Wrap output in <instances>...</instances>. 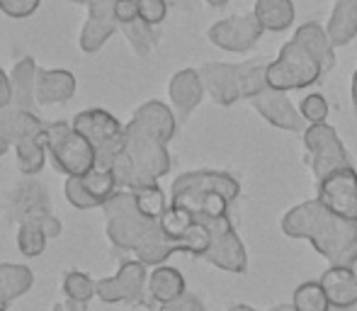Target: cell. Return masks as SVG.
I'll list each match as a JSON object with an SVG mask.
<instances>
[{"mask_svg":"<svg viewBox=\"0 0 357 311\" xmlns=\"http://www.w3.org/2000/svg\"><path fill=\"white\" fill-rule=\"evenodd\" d=\"M280 227L289 238L309 241L331 265H350L357 258V222L333 214L316 197L291 207Z\"/></svg>","mask_w":357,"mask_h":311,"instance_id":"1","label":"cell"},{"mask_svg":"<svg viewBox=\"0 0 357 311\" xmlns=\"http://www.w3.org/2000/svg\"><path fill=\"white\" fill-rule=\"evenodd\" d=\"M107 214V238L114 248L132 250L144 265H163L173 253H180L173 241L165 238L160 222L146 219L137 209L132 190H117L105 202Z\"/></svg>","mask_w":357,"mask_h":311,"instance_id":"2","label":"cell"},{"mask_svg":"<svg viewBox=\"0 0 357 311\" xmlns=\"http://www.w3.org/2000/svg\"><path fill=\"white\" fill-rule=\"evenodd\" d=\"M124 153L129 156L134 165V188L158 183L163 175L170 173V153L168 142L151 132L146 124L132 117V122L124 127Z\"/></svg>","mask_w":357,"mask_h":311,"instance_id":"3","label":"cell"},{"mask_svg":"<svg viewBox=\"0 0 357 311\" xmlns=\"http://www.w3.org/2000/svg\"><path fill=\"white\" fill-rule=\"evenodd\" d=\"M326 73H328V68L324 66V61L314 52H309L299 39L291 37L282 47V52L278 54V59H270L268 85L273 90L289 93V90L309 88Z\"/></svg>","mask_w":357,"mask_h":311,"instance_id":"4","label":"cell"},{"mask_svg":"<svg viewBox=\"0 0 357 311\" xmlns=\"http://www.w3.org/2000/svg\"><path fill=\"white\" fill-rule=\"evenodd\" d=\"M44 144H47V153L54 160V168L61 170L68 178L88 175L98 165L95 146L68 122L47 124Z\"/></svg>","mask_w":357,"mask_h":311,"instance_id":"5","label":"cell"},{"mask_svg":"<svg viewBox=\"0 0 357 311\" xmlns=\"http://www.w3.org/2000/svg\"><path fill=\"white\" fill-rule=\"evenodd\" d=\"M212 192H221L231 202H236L241 195V183L231 173H226V170H192V173H183L173 183L170 204L197 214L202 199Z\"/></svg>","mask_w":357,"mask_h":311,"instance_id":"6","label":"cell"},{"mask_svg":"<svg viewBox=\"0 0 357 311\" xmlns=\"http://www.w3.org/2000/svg\"><path fill=\"white\" fill-rule=\"evenodd\" d=\"M73 127L95 146V153H98L95 168L112 170L114 158L124 151V127L119 124V119L107 109L93 107L75 114Z\"/></svg>","mask_w":357,"mask_h":311,"instance_id":"7","label":"cell"},{"mask_svg":"<svg viewBox=\"0 0 357 311\" xmlns=\"http://www.w3.org/2000/svg\"><path fill=\"white\" fill-rule=\"evenodd\" d=\"M199 219L207 224L209 234H212V245H209L204 260L209 265H214V268L224 270V273L243 275L248 270V253H245V245L241 241V236L236 234V227L229 214Z\"/></svg>","mask_w":357,"mask_h":311,"instance_id":"8","label":"cell"},{"mask_svg":"<svg viewBox=\"0 0 357 311\" xmlns=\"http://www.w3.org/2000/svg\"><path fill=\"white\" fill-rule=\"evenodd\" d=\"M304 146L309 151V165L316 180L328 175L335 168L353 165L348 149L343 146L338 132L331 124H309L304 129Z\"/></svg>","mask_w":357,"mask_h":311,"instance_id":"9","label":"cell"},{"mask_svg":"<svg viewBox=\"0 0 357 311\" xmlns=\"http://www.w3.org/2000/svg\"><path fill=\"white\" fill-rule=\"evenodd\" d=\"M149 265L142 260H124L119 273L114 278L98 280V297L107 304H144L153 307L149 297Z\"/></svg>","mask_w":357,"mask_h":311,"instance_id":"10","label":"cell"},{"mask_svg":"<svg viewBox=\"0 0 357 311\" xmlns=\"http://www.w3.org/2000/svg\"><path fill=\"white\" fill-rule=\"evenodd\" d=\"M316 199L333 214L357 222V168H335L316 180Z\"/></svg>","mask_w":357,"mask_h":311,"instance_id":"11","label":"cell"},{"mask_svg":"<svg viewBox=\"0 0 357 311\" xmlns=\"http://www.w3.org/2000/svg\"><path fill=\"white\" fill-rule=\"evenodd\" d=\"M265 29L255 20V15H231L207 29V39L229 54H248L263 39Z\"/></svg>","mask_w":357,"mask_h":311,"instance_id":"12","label":"cell"},{"mask_svg":"<svg viewBox=\"0 0 357 311\" xmlns=\"http://www.w3.org/2000/svg\"><path fill=\"white\" fill-rule=\"evenodd\" d=\"M117 188L119 185L112 170L95 168L88 175L68 178L63 192H66V199L75 209H93V207H105V202L117 192Z\"/></svg>","mask_w":357,"mask_h":311,"instance_id":"13","label":"cell"},{"mask_svg":"<svg viewBox=\"0 0 357 311\" xmlns=\"http://www.w3.org/2000/svg\"><path fill=\"white\" fill-rule=\"evenodd\" d=\"M199 76L204 80L209 98L221 107H231L243 98V78H241V63L212 61L202 63Z\"/></svg>","mask_w":357,"mask_h":311,"instance_id":"14","label":"cell"},{"mask_svg":"<svg viewBox=\"0 0 357 311\" xmlns=\"http://www.w3.org/2000/svg\"><path fill=\"white\" fill-rule=\"evenodd\" d=\"M250 103H253L255 112L268 124L282 129V132L304 134V117H301V112L291 105V100L287 98V93H282V90L265 88Z\"/></svg>","mask_w":357,"mask_h":311,"instance_id":"15","label":"cell"},{"mask_svg":"<svg viewBox=\"0 0 357 311\" xmlns=\"http://www.w3.org/2000/svg\"><path fill=\"white\" fill-rule=\"evenodd\" d=\"M119 29V22L114 17V10L109 0H100V3L88 8V20H85L83 29H80V49L85 54H95L102 49V44L112 37Z\"/></svg>","mask_w":357,"mask_h":311,"instance_id":"16","label":"cell"},{"mask_svg":"<svg viewBox=\"0 0 357 311\" xmlns=\"http://www.w3.org/2000/svg\"><path fill=\"white\" fill-rule=\"evenodd\" d=\"M204 93H207V88H204V80L197 68H183L168 83L170 103H173V109L180 119H188L199 107Z\"/></svg>","mask_w":357,"mask_h":311,"instance_id":"17","label":"cell"},{"mask_svg":"<svg viewBox=\"0 0 357 311\" xmlns=\"http://www.w3.org/2000/svg\"><path fill=\"white\" fill-rule=\"evenodd\" d=\"M319 282L333 311H353L357 307V278L348 265H331Z\"/></svg>","mask_w":357,"mask_h":311,"instance_id":"18","label":"cell"},{"mask_svg":"<svg viewBox=\"0 0 357 311\" xmlns=\"http://www.w3.org/2000/svg\"><path fill=\"white\" fill-rule=\"evenodd\" d=\"M75 93V76L63 68H39L34 83V100L37 105H59L71 100Z\"/></svg>","mask_w":357,"mask_h":311,"instance_id":"19","label":"cell"},{"mask_svg":"<svg viewBox=\"0 0 357 311\" xmlns=\"http://www.w3.org/2000/svg\"><path fill=\"white\" fill-rule=\"evenodd\" d=\"M185 292H188V285H185V278L178 268L155 265L149 273V297L153 302V307L160 309L165 304H173Z\"/></svg>","mask_w":357,"mask_h":311,"instance_id":"20","label":"cell"},{"mask_svg":"<svg viewBox=\"0 0 357 311\" xmlns=\"http://www.w3.org/2000/svg\"><path fill=\"white\" fill-rule=\"evenodd\" d=\"M0 132L8 137L10 144H17V142H22V139L44 137L47 124H44L34 112H29V109L10 107L0 114Z\"/></svg>","mask_w":357,"mask_h":311,"instance_id":"21","label":"cell"},{"mask_svg":"<svg viewBox=\"0 0 357 311\" xmlns=\"http://www.w3.org/2000/svg\"><path fill=\"white\" fill-rule=\"evenodd\" d=\"M253 15L265 32H287L296 20V8L291 0H255Z\"/></svg>","mask_w":357,"mask_h":311,"instance_id":"22","label":"cell"},{"mask_svg":"<svg viewBox=\"0 0 357 311\" xmlns=\"http://www.w3.org/2000/svg\"><path fill=\"white\" fill-rule=\"evenodd\" d=\"M37 63L32 56H24L15 63L13 73H10V83H13V105L17 109H29L34 112V83H37Z\"/></svg>","mask_w":357,"mask_h":311,"instance_id":"23","label":"cell"},{"mask_svg":"<svg viewBox=\"0 0 357 311\" xmlns=\"http://www.w3.org/2000/svg\"><path fill=\"white\" fill-rule=\"evenodd\" d=\"M326 34L333 47H345L357 37V8L350 0H335L326 22Z\"/></svg>","mask_w":357,"mask_h":311,"instance_id":"24","label":"cell"},{"mask_svg":"<svg viewBox=\"0 0 357 311\" xmlns=\"http://www.w3.org/2000/svg\"><path fill=\"white\" fill-rule=\"evenodd\" d=\"M32 282H34V275L27 265H13V263L0 265V311H8V304L13 299L29 292Z\"/></svg>","mask_w":357,"mask_h":311,"instance_id":"25","label":"cell"},{"mask_svg":"<svg viewBox=\"0 0 357 311\" xmlns=\"http://www.w3.org/2000/svg\"><path fill=\"white\" fill-rule=\"evenodd\" d=\"M134 119H139L142 124L151 129V132L158 134L163 142L170 144V139L175 137V112L163 105L160 100H151V103H144L142 107L134 112Z\"/></svg>","mask_w":357,"mask_h":311,"instance_id":"26","label":"cell"},{"mask_svg":"<svg viewBox=\"0 0 357 311\" xmlns=\"http://www.w3.org/2000/svg\"><path fill=\"white\" fill-rule=\"evenodd\" d=\"M294 37L304 44L309 52H314L316 56L324 61V66L328 71H333L335 66V47L331 44L328 34H326V27H321L319 22H304L296 27Z\"/></svg>","mask_w":357,"mask_h":311,"instance_id":"27","label":"cell"},{"mask_svg":"<svg viewBox=\"0 0 357 311\" xmlns=\"http://www.w3.org/2000/svg\"><path fill=\"white\" fill-rule=\"evenodd\" d=\"M15 217L20 222L24 219H39L42 214H47V195H44V188L39 185H22L17 188V197H15Z\"/></svg>","mask_w":357,"mask_h":311,"instance_id":"28","label":"cell"},{"mask_svg":"<svg viewBox=\"0 0 357 311\" xmlns=\"http://www.w3.org/2000/svg\"><path fill=\"white\" fill-rule=\"evenodd\" d=\"M44 156H47V144L44 137L37 139H22L15 144V160H17V170L22 175H34L42 170Z\"/></svg>","mask_w":357,"mask_h":311,"instance_id":"29","label":"cell"},{"mask_svg":"<svg viewBox=\"0 0 357 311\" xmlns=\"http://www.w3.org/2000/svg\"><path fill=\"white\" fill-rule=\"evenodd\" d=\"M132 192H134V202H137V209L144 214L146 219L160 222V217L165 214V209L170 207V204L165 202V192L158 188V183L142 185V188L132 190Z\"/></svg>","mask_w":357,"mask_h":311,"instance_id":"30","label":"cell"},{"mask_svg":"<svg viewBox=\"0 0 357 311\" xmlns=\"http://www.w3.org/2000/svg\"><path fill=\"white\" fill-rule=\"evenodd\" d=\"M47 238L49 236L44 234L42 224H39L37 219H24V222H20L17 248L22 255H27V258H37V255H42L44 248H47Z\"/></svg>","mask_w":357,"mask_h":311,"instance_id":"31","label":"cell"},{"mask_svg":"<svg viewBox=\"0 0 357 311\" xmlns=\"http://www.w3.org/2000/svg\"><path fill=\"white\" fill-rule=\"evenodd\" d=\"M294 311H333L321 282H301L291 294Z\"/></svg>","mask_w":357,"mask_h":311,"instance_id":"32","label":"cell"},{"mask_svg":"<svg viewBox=\"0 0 357 311\" xmlns=\"http://www.w3.org/2000/svg\"><path fill=\"white\" fill-rule=\"evenodd\" d=\"M195 222H197V214H192L190 209H183V207H175V204H170V207L165 209L163 217H160V229H163L165 238L173 241V243L178 245V241L188 234V229L192 227Z\"/></svg>","mask_w":357,"mask_h":311,"instance_id":"33","label":"cell"},{"mask_svg":"<svg viewBox=\"0 0 357 311\" xmlns=\"http://www.w3.org/2000/svg\"><path fill=\"white\" fill-rule=\"evenodd\" d=\"M63 292L71 302L88 304L93 297H98V282H93L80 270H68L66 278H63Z\"/></svg>","mask_w":357,"mask_h":311,"instance_id":"34","label":"cell"},{"mask_svg":"<svg viewBox=\"0 0 357 311\" xmlns=\"http://www.w3.org/2000/svg\"><path fill=\"white\" fill-rule=\"evenodd\" d=\"M122 29L124 34H127V39H129V44H132V49L139 54V56H149L151 54V49L155 47V32H153V27L151 24H146L144 20H137V22H129V24H122Z\"/></svg>","mask_w":357,"mask_h":311,"instance_id":"35","label":"cell"},{"mask_svg":"<svg viewBox=\"0 0 357 311\" xmlns=\"http://www.w3.org/2000/svg\"><path fill=\"white\" fill-rule=\"evenodd\" d=\"M328 100L321 93H309L299 105V112L304 117V122L309 124H324L326 117H328Z\"/></svg>","mask_w":357,"mask_h":311,"instance_id":"36","label":"cell"},{"mask_svg":"<svg viewBox=\"0 0 357 311\" xmlns=\"http://www.w3.org/2000/svg\"><path fill=\"white\" fill-rule=\"evenodd\" d=\"M168 15V3L165 0H139V17L151 27H158Z\"/></svg>","mask_w":357,"mask_h":311,"instance_id":"37","label":"cell"},{"mask_svg":"<svg viewBox=\"0 0 357 311\" xmlns=\"http://www.w3.org/2000/svg\"><path fill=\"white\" fill-rule=\"evenodd\" d=\"M42 0H0V10L13 20H24L37 13Z\"/></svg>","mask_w":357,"mask_h":311,"instance_id":"38","label":"cell"},{"mask_svg":"<svg viewBox=\"0 0 357 311\" xmlns=\"http://www.w3.org/2000/svg\"><path fill=\"white\" fill-rule=\"evenodd\" d=\"M112 10H114V17H117L119 27H122V24H129V22H137V20H142V17H139V0H114Z\"/></svg>","mask_w":357,"mask_h":311,"instance_id":"39","label":"cell"},{"mask_svg":"<svg viewBox=\"0 0 357 311\" xmlns=\"http://www.w3.org/2000/svg\"><path fill=\"white\" fill-rule=\"evenodd\" d=\"M158 311H204V304L199 302V297L185 292L180 299H175L173 304H165V307H160Z\"/></svg>","mask_w":357,"mask_h":311,"instance_id":"40","label":"cell"},{"mask_svg":"<svg viewBox=\"0 0 357 311\" xmlns=\"http://www.w3.org/2000/svg\"><path fill=\"white\" fill-rule=\"evenodd\" d=\"M13 105V83L10 76L0 68V109H8Z\"/></svg>","mask_w":357,"mask_h":311,"instance_id":"41","label":"cell"},{"mask_svg":"<svg viewBox=\"0 0 357 311\" xmlns=\"http://www.w3.org/2000/svg\"><path fill=\"white\" fill-rule=\"evenodd\" d=\"M350 95H353V107H355V114H357V68L353 73V88H350Z\"/></svg>","mask_w":357,"mask_h":311,"instance_id":"42","label":"cell"},{"mask_svg":"<svg viewBox=\"0 0 357 311\" xmlns=\"http://www.w3.org/2000/svg\"><path fill=\"white\" fill-rule=\"evenodd\" d=\"M8 149H10V142H8V137H5V134L0 132V156H5V153H8Z\"/></svg>","mask_w":357,"mask_h":311,"instance_id":"43","label":"cell"},{"mask_svg":"<svg viewBox=\"0 0 357 311\" xmlns=\"http://www.w3.org/2000/svg\"><path fill=\"white\" fill-rule=\"evenodd\" d=\"M229 311H258V309H253V307H248V304H234Z\"/></svg>","mask_w":357,"mask_h":311,"instance_id":"44","label":"cell"},{"mask_svg":"<svg viewBox=\"0 0 357 311\" xmlns=\"http://www.w3.org/2000/svg\"><path fill=\"white\" fill-rule=\"evenodd\" d=\"M204 3H207L209 8H224V5L229 3V0H204Z\"/></svg>","mask_w":357,"mask_h":311,"instance_id":"45","label":"cell"},{"mask_svg":"<svg viewBox=\"0 0 357 311\" xmlns=\"http://www.w3.org/2000/svg\"><path fill=\"white\" fill-rule=\"evenodd\" d=\"M68 3H75V5H85V8H90V5L100 3V0H68Z\"/></svg>","mask_w":357,"mask_h":311,"instance_id":"46","label":"cell"},{"mask_svg":"<svg viewBox=\"0 0 357 311\" xmlns=\"http://www.w3.org/2000/svg\"><path fill=\"white\" fill-rule=\"evenodd\" d=\"M270 311H294V307L291 304H278V307H273Z\"/></svg>","mask_w":357,"mask_h":311,"instance_id":"47","label":"cell"},{"mask_svg":"<svg viewBox=\"0 0 357 311\" xmlns=\"http://www.w3.org/2000/svg\"><path fill=\"white\" fill-rule=\"evenodd\" d=\"M348 268H350V270H353V273H355V278H357V258L353 260V263H350V265H348Z\"/></svg>","mask_w":357,"mask_h":311,"instance_id":"48","label":"cell"},{"mask_svg":"<svg viewBox=\"0 0 357 311\" xmlns=\"http://www.w3.org/2000/svg\"><path fill=\"white\" fill-rule=\"evenodd\" d=\"M52 311H68L66 307H63V304H56V307H54Z\"/></svg>","mask_w":357,"mask_h":311,"instance_id":"49","label":"cell"},{"mask_svg":"<svg viewBox=\"0 0 357 311\" xmlns=\"http://www.w3.org/2000/svg\"><path fill=\"white\" fill-rule=\"evenodd\" d=\"M350 3H353V5H355V8H357V0H350Z\"/></svg>","mask_w":357,"mask_h":311,"instance_id":"50","label":"cell"},{"mask_svg":"<svg viewBox=\"0 0 357 311\" xmlns=\"http://www.w3.org/2000/svg\"><path fill=\"white\" fill-rule=\"evenodd\" d=\"M109 3H114V0H109Z\"/></svg>","mask_w":357,"mask_h":311,"instance_id":"51","label":"cell"}]
</instances>
